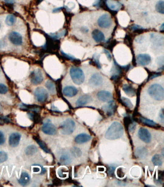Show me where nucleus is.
<instances>
[{
    "label": "nucleus",
    "instance_id": "nucleus-1",
    "mask_svg": "<svg viewBox=\"0 0 164 187\" xmlns=\"http://www.w3.org/2000/svg\"><path fill=\"white\" fill-rule=\"evenodd\" d=\"M124 128L122 125L118 122H114L106 131L105 138L109 140H115L122 136Z\"/></svg>",
    "mask_w": 164,
    "mask_h": 187
},
{
    "label": "nucleus",
    "instance_id": "nucleus-2",
    "mask_svg": "<svg viewBox=\"0 0 164 187\" xmlns=\"http://www.w3.org/2000/svg\"><path fill=\"white\" fill-rule=\"evenodd\" d=\"M148 93L149 95L155 100H162L164 99V90L159 84H154L149 87Z\"/></svg>",
    "mask_w": 164,
    "mask_h": 187
},
{
    "label": "nucleus",
    "instance_id": "nucleus-3",
    "mask_svg": "<svg viewBox=\"0 0 164 187\" xmlns=\"http://www.w3.org/2000/svg\"><path fill=\"white\" fill-rule=\"evenodd\" d=\"M70 75L72 80L76 84H82L85 80V75L83 71L79 67H72L70 70Z\"/></svg>",
    "mask_w": 164,
    "mask_h": 187
},
{
    "label": "nucleus",
    "instance_id": "nucleus-4",
    "mask_svg": "<svg viewBox=\"0 0 164 187\" xmlns=\"http://www.w3.org/2000/svg\"><path fill=\"white\" fill-rule=\"evenodd\" d=\"M60 132L63 135H70L76 128L75 123L72 119H66L60 126Z\"/></svg>",
    "mask_w": 164,
    "mask_h": 187
},
{
    "label": "nucleus",
    "instance_id": "nucleus-5",
    "mask_svg": "<svg viewBox=\"0 0 164 187\" xmlns=\"http://www.w3.org/2000/svg\"><path fill=\"white\" fill-rule=\"evenodd\" d=\"M139 117L137 116L133 117V120L134 122H136L138 123H141L143 125L148 126L150 127L156 128V129H159L161 127V125H159L158 124H156L154 121L150 120V119H147L146 118L142 117V115L139 116Z\"/></svg>",
    "mask_w": 164,
    "mask_h": 187
},
{
    "label": "nucleus",
    "instance_id": "nucleus-6",
    "mask_svg": "<svg viewBox=\"0 0 164 187\" xmlns=\"http://www.w3.org/2000/svg\"><path fill=\"white\" fill-rule=\"evenodd\" d=\"M117 106L116 103L113 100H110L108 104L103 105L102 110L107 117H111L114 114L117 110Z\"/></svg>",
    "mask_w": 164,
    "mask_h": 187
},
{
    "label": "nucleus",
    "instance_id": "nucleus-7",
    "mask_svg": "<svg viewBox=\"0 0 164 187\" xmlns=\"http://www.w3.org/2000/svg\"><path fill=\"white\" fill-rule=\"evenodd\" d=\"M34 95L37 100L40 103H44L48 98V93L45 89L42 87H38L35 90Z\"/></svg>",
    "mask_w": 164,
    "mask_h": 187
},
{
    "label": "nucleus",
    "instance_id": "nucleus-8",
    "mask_svg": "<svg viewBox=\"0 0 164 187\" xmlns=\"http://www.w3.org/2000/svg\"><path fill=\"white\" fill-rule=\"evenodd\" d=\"M30 79L33 84L35 85L40 84L43 80V76L41 70L36 69L34 70L30 74Z\"/></svg>",
    "mask_w": 164,
    "mask_h": 187
},
{
    "label": "nucleus",
    "instance_id": "nucleus-9",
    "mask_svg": "<svg viewBox=\"0 0 164 187\" xmlns=\"http://www.w3.org/2000/svg\"><path fill=\"white\" fill-rule=\"evenodd\" d=\"M112 19L108 14H104L98 19L97 24L100 27L104 29L108 28L112 25Z\"/></svg>",
    "mask_w": 164,
    "mask_h": 187
},
{
    "label": "nucleus",
    "instance_id": "nucleus-10",
    "mask_svg": "<svg viewBox=\"0 0 164 187\" xmlns=\"http://www.w3.org/2000/svg\"><path fill=\"white\" fill-rule=\"evenodd\" d=\"M138 136L141 141L146 143H149L151 141V135L148 129L141 127L138 131Z\"/></svg>",
    "mask_w": 164,
    "mask_h": 187
},
{
    "label": "nucleus",
    "instance_id": "nucleus-11",
    "mask_svg": "<svg viewBox=\"0 0 164 187\" xmlns=\"http://www.w3.org/2000/svg\"><path fill=\"white\" fill-rule=\"evenodd\" d=\"M42 131L49 135H54L56 133V126L51 123L47 122L44 123L42 127Z\"/></svg>",
    "mask_w": 164,
    "mask_h": 187
},
{
    "label": "nucleus",
    "instance_id": "nucleus-12",
    "mask_svg": "<svg viewBox=\"0 0 164 187\" xmlns=\"http://www.w3.org/2000/svg\"><path fill=\"white\" fill-rule=\"evenodd\" d=\"M8 38L11 43L16 46L21 45L23 42L22 36L19 33L15 31L11 32L8 36Z\"/></svg>",
    "mask_w": 164,
    "mask_h": 187
},
{
    "label": "nucleus",
    "instance_id": "nucleus-13",
    "mask_svg": "<svg viewBox=\"0 0 164 187\" xmlns=\"http://www.w3.org/2000/svg\"><path fill=\"white\" fill-rule=\"evenodd\" d=\"M151 62V57L148 54H139L136 56V62L140 66H146Z\"/></svg>",
    "mask_w": 164,
    "mask_h": 187
},
{
    "label": "nucleus",
    "instance_id": "nucleus-14",
    "mask_svg": "<svg viewBox=\"0 0 164 187\" xmlns=\"http://www.w3.org/2000/svg\"><path fill=\"white\" fill-rule=\"evenodd\" d=\"M97 98L101 102H109L112 99V95L110 92L106 90H101L97 93Z\"/></svg>",
    "mask_w": 164,
    "mask_h": 187
},
{
    "label": "nucleus",
    "instance_id": "nucleus-15",
    "mask_svg": "<svg viewBox=\"0 0 164 187\" xmlns=\"http://www.w3.org/2000/svg\"><path fill=\"white\" fill-rule=\"evenodd\" d=\"M21 136V135L17 132L11 134L9 138V144L10 146L13 148L18 146L20 141Z\"/></svg>",
    "mask_w": 164,
    "mask_h": 187
},
{
    "label": "nucleus",
    "instance_id": "nucleus-16",
    "mask_svg": "<svg viewBox=\"0 0 164 187\" xmlns=\"http://www.w3.org/2000/svg\"><path fill=\"white\" fill-rule=\"evenodd\" d=\"M64 95L68 97H72L75 96L78 93V90L76 87L71 86H66L63 90Z\"/></svg>",
    "mask_w": 164,
    "mask_h": 187
},
{
    "label": "nucleus",
    "instance_id": "nucleus-17",
    "mask_svg": "<svg viewBox=\"0 0 164 187\" xmlns=\"http://www.w3.org/2000/svg\"><path fill=\"white\" fill-rule=\"evenodd\" d=\"M103 80L99 74L96 73L93 75L89 80V83L94 86H99L103 84Z\"/></svg>",
    "mask_w": 164,
    "mask_h": 187
},
{
    "label": "nucleus",
    "instance_id": "nucleus-18",
    "mask_svg": "<svg viewBox=\"0 0 164 187\" xmlns=\"http://www.w3.org/2000/svg\"><path fill=\"white\" fill-rule=\"evenodd\" d=\"M148 154V150L143 147H139L136 149L134 152L135 157L140 159L145 158Z\"/></svg>",
    "mask_w": 164,
    "mask_h": 187
},
{
    "label": "nucleus",
    "instance_id": "nucleus-19",
    "mask_svg": "<svg viewBox=\"0 0 164 187\" xmlns=\"http://www.w3.org/2000/svg\"><path fill=\"white\" fill-rule=\"evenodd\" d=\"M91 139V137L90 135L85 134V133H81V134H79L75 138V141L77 144H81L88 142L90 141Z\"/></svg>",
    "mask_w": 164,
    "mask_h": 187
},
{
    "label": "nucleus",
    "instance_id": "nucleus-20",
    "mask_svg": "<svg viewBox=\"0 0 164 187\" xmlns=\"http://www.w3.org/2000/svg\"><path fill=\"white\" fill-rule=\"evenodd\" d=\"M92 37L96 42L100 43L104 42L105 36L102 31L98 29H95L92 32Z\"/></svg>",
    "mask_w": 164,
    "mask_h": 187
},
{
    "label": "nucleus",
    "instance_id": "nucleus-21",
    "mask_svg": "<svg viewBox=\"0 0 164 187\" xmlns=\"http://www.w3.org/2000/svg\"><path fill=\"white\" fill-rule=\"evenodd\" d=\"M122 90L125 92V93L129 97H134L136 94V90L131 85H123L122 86Z\"/></svg>",
    "mask_w": 164,
    "mask_h": 187
},
{
    "label": "nucleus",
    "instance_id": "nucleus-22",
    "mask_svg": "<svg viewBox=\"0 0 164 187\" xmlns=\"http://www.w3.org/2000/svg\"><path fill=\"white\" fill-rule=\"evenodd\" d=\"M91 100V98L90 96L88 95H84L80 97L77 100L76 104L77 106L79 107H82L83 105H85L88 103H90Z\"/></svg>",
    "mask_w": 164,
    "mask_h": 187
},
{
    "label": "nucleus",
    "instance_id": "nucleus-23",
    "mask_svg": "<svg viewBox=\"0 0 164 187\" xmlns=\"http://www.w3.org/2000/svg\"><path fill=\"white\" fill-rule=\"evenodd\" d=\"M34 140L36 141L37 143L39 145L40 147V148L43 150L44 152L46 153H49V154H51V152L50 151V149L48 148L46 144L40 139L39 137L38 136H34L33 137Z\"/></svg>",
    "mask_w": 164,
    "mask_h": 187
},
{
    "label": "nucleus",
    "instance_id": "nucleus-24",
    "mask_svg": "<svg viewBox=\"0 0 164 187\" xmlns=\"http://www.w3.org/2000/svg\"><path fill=\"white\" fill-rule=\"evenodd\" d=\"M28 116L29 119L35 124H39L42 121V118L39 113L29 111L28 112Z\"/></svg>",
    "mask_w": 164,
    "mask_h": 187
},
{
    "label": "nucleus",
    "instance_id": "nucleus-25",
    "mask_svg": "<svg viewBox=\"0 0 164 187\" xmlns=\"http://www.w3.org/2000/svg\"><path fill=\"white\" fill-rule=\"evenodd\" d=\"M30 179L29 175L26 172H22L20 179L18 180V182L20 185L25 186L29 183Z\"/></svg>",
    "mask_w": 164,
    "mask_h": 187
},
{
    "label": "nucleus",
    "instance_id": "nucleus-26",
    "mask_svg": "<svg viewBox=\"0 0 164 187\" xmlns=\"http://www.w3.org/2000/svg\"><path fill=\"white\" fill-rule=\"evenodd\" d=\"M71 162V157L67 153H64L60 157V163L63 165H68Z\"/></svg>",
    "mask_w": 164,
    "mask_h": 187
},
{
    "label": "nucleus",
    "instance_id": "nucleus-27",
    "mask_svg": "<svg viewBox=\"0 0 164 187\" xmlns=\"http://www.w3.org/2000/svg\"><path fill=\"white\" fill-rule=\"evenodd\" d=\"M106 3L108 8L112 10H118L121 6V4L118 2H114L109 0H107Z\"/></svg>",
    "mask_w": 164,
    "mask_h": 187
},
{
    "label": "nucleus",
    "instance_id": "nucleus-28",
    "mask_svg": "<svg viewBox=\"0 0 164 187\" xmlns=\"http://www.w3.org/2000/svg\"><path fill=\"white\" fill-rule=\"evenodd\" d=\"M119 102L121 104H122L123 106H125V107H127L129 109L133 107V104L131 100L126 97H122L120 99Z\"/></svg>",
    "mask_w": 164,
    "mask_h": 187
},
{
    "label": "nucleus",
    "instance_id": "nucleus-29",
    "mask_svg": "<svg viewBox=\"0 0 164 187\" xmlns=\"http://www.w3.org/2000/svg\"><path fill=\"white\" fill-rule=\"evenodd\" d=\"M118 165L116 164H111L106 168V173L108 177L113 178L114 177V171Z\"/></svg>",
    "mask_w": 164,
    "mask_h": 187
},
{
    "label": "nucleus",
    "instance_id": "nucleus-30",
    "mask_svg": "<svg viewBox=\"0 0 164 187\" xmlns=\"http://www.w3.org/2000/svg\"><path fill=\"white\" fill-rule=\"evenodd\" d=\"M152 161L155 166H161L163 164L162 156L158 154L155 155L152 157Z\"/></svg>",
    "mask_w": 164,
    "mask_h": 187
},
{
    "label": "nucleus",
    "instance_id": "nucleus-31",
    "mask_svg": "<svg viewBox=\"0 0 164 187\" xmlns=\"http://www.w3.org/2000/svg\"><path fill=\"white\" fill-rule=\"evenodd\" d=\"M38 149L37 147L34 145L29 146L25 149V154L27 155H33L37 153Z\"/></svg>",
    "mask_w": 164,
    "mask_h": 187
},
{
    "label": "nucleus",
    "instance_id": "nucleus-32",
    "mask_svg": "<svg viewBox=\"0 0 164 187\" xmlns=\"http://www.w3.org/2000/svg\"><path fill=\"white\" fill-rule=\"evenodd\" d=\"M124 124L125 126V129L126 131L127 132V133H129L128 131V127L131 124H132V123L134 122L133 119H132L131 117H129L128 115L126 116L124 118Z\"/></svg>",
    "mask_w": 164,
    "mask_h": 187
},
{
    "label": "nucleus",
    "instance_id": "nucleus-33",
    "mask_svg": "<svg viewBox=\"0 0 164 187\" xmlns=\"http://www.w3.org/2000/svg\"><path fill=\"white\" fill-rule=\"evenodd\" d=\"M45 87L52 94L56 93V88L55 85L53 81L49 80L45 83Z\"/></svg>",
    "mask_w": 164,
    "mask_h": 187
},
{
    "label": "nucleus",
    "instance_id": "nucleus-34",
    "mask_svg": "<svg viewBox=\"0 0 164 187\" xmlns=\"http://www.w3.org/2000/svg\"><path fill=\"white\" fill-rule=\"evenodd\" d=\"M16 18L13 15H9L6 17L5 19V23L9 26H11L15 23L16 21Z\"/></svg>",
    "mask_w": 164,
    "mask_h": 187
},
{
    "label": "nucleus",
    "instance_id": "nucleus-35",
    "mask_svg": "<svg viewBox=\"0 0 164 187\" xmlns=\"http://www.w3.org/2000/svg\"><path fill=\"white\" fill-rule=\"evenodd\" d=\"M155 9L158 13L164 14V2L163 1H159L155 5Z\"/></svg>",
    "mask_w": 164,
    "mask_h": 187
},
{
    "label": "nucleus",
    "instance_id": "nucleus-36",
    "mask_svg": "<svg viewBox=\"0 0 164 187\" xmlns=\"http://www.w3.org/2000/svg\"><path fill=\"white\" fill-rule=\"evenodd\" d=\"M71 152L73 156L75 157H80L82 155V151L80 149L76 147H74L71 149Z\"/></svg>",
    "mask_w": 164,
    "mask_h": 187
},
{
    "label": "nucleus",
    "instance_id": "nucleus-37",
    "mask_svg": "<svg viewBox=\"0 0 164 187\" xmlns=\"http://www.w3.org/2000/svg\"><path fill=\"white\" fill-rule=\"evenodd\" d=\"M8 159V155L6 152L4 151H0V164L5 162Z\"/></svg>",
    "mask_w": 164,
    "mask_h": 187
},
{
    "label": "nucleus",
    "instance_id": "nucleus-38",
    "mask_svg": "<svg viewBox=\"0 0 164 187\" xmlns=\"http://www.w3.org/2000/svg\"><path fill=\"white\" fill-rule=\"evenodd\" d=\"M62 180L59 179L57 177L53 178V186H57V187L61 186L62 185Z\"/></svg>",
    "mask_w": 164,
    "mask_h": 187
},
{
    "label": "nucleus",
    "instance_id": "nucleus-39",
    "mask_svg": "<svg viewBox=\"0 0 164 187\" xmlns=\"http://www.w3.org/2000/svg\"><path fill=\"white\" fill-rule=\"evenodd\" d=\"M67 172V171L66 170V169L64 168H61L58 170V175H59V177H60V178H66L67 176V175L65 174V173Z\"/></svg>",
    "mask_w": 164,
    "mask_h": 187
},
{
    "label": "nucleus",
    "instance_id": "nucleus-40",
    "mask_svg": "<svg viewBox=\"0 0 164 187\" xmlns=\"http://www.w3.org/2000/svg\"><path fill=\"white\" fill-rule=\"evenodd\" d=\"M8 90V89L6 86L3 84L2 83H0V94H4L6 93Z\"/></svg>",
    "mask_w": 164,
    "mask_h": 187
},
{
    "label": "nucleus",
    "instance_id": "nucleus-41",
    "mask_svg": "<svg viewBox=\"0 0 164 187\" xmlns=\"http://www.w3.org/2000/svg\"><path fill=\"white\" fill-rule=\"evenodd\" d=\"M117 174L119 178H123L125 177V174L122 168H119L117 169Z\"/></svg>",
    "mask_w": 164,
    "mask_h": 187
},
{
    "label": "nucleus",
    "instance_id": "nucleus-42",
    "mask_svg": "<svg viewBox=\"0 0 164 187\" xmlns=\"http://www.w3.org/2000/svg\"><path fill=\"white\" fill-rule=\"evenodd\" d=\"M65 34H66V31L63 30V31H61V32L59 33L57 35H53V36H51L54 39H59L63 37L65 35Z\"/></svg>",
    "mask_w": 164,
    "mask_h": 187
},
{
    "label": "nucleus",
    "instance_id": "nucleus-43",
    "mask_svg": "<svg viewBox=\"0 0 164 187\" xmlns=\"http://www.w3.org/2000/svg\"><path fill=\"white\" fill-rule=\"evenodd\" d=\"M5 141V135L1 131H0V145L4 144Z\"/></svg>",
    "mask_w": 164,
    "mask_h": 187
},
{
    "label": "nucleus",
    "instance_id": "nucleus-44",
    "mask_svg": "<svg viewBox=\"0 0 164 187\" xmlns=\"http://www.w3.org/2000/svg\"><path fill=\"white\" fill-rule=\"evenodd\" d=\"M157 64L159 66H160L161 67H163L164 66V57L163 56L159 57L157 58Z\"/></svg>",
    "mask_w": 164,
    "mask_h": 187
},
{
    "label": "nucleus",
    "instance_id": "nucleus-45",
    "mask_svg": "<svg viewBox=\"0 0 164 187\" xmlns=\"http://www.w3.org/2000/svg\"><path fill=\"white\" fill-rule=\"evenodd\" d=\"M98 142V139L97 138H94L92 141L91 142V148H94L96 147V145L97 144V143Z\"/></svg>",
    "mask_w": 164,
    "mask_h": 187
},
{
    "label": "nucleus",
    "instance_id": "nucleus-46",
    "mask_svg": "<svg viewBox=\"0 0 164 187\" xmlns=\"http://www.w3.org/2000/svg\"><path fill=\"white\" fill-rule=\"evenodd\" d=\"M34 165H37L38 166H39L41 168V172L40 175L44 174L46 172L47 169L46 168H43V165H39V164H34Z\"/></svg>",
    "mask_w": 164,
    "mask_h": 187
},
{
    "label": "nucleus",
    "instance_id": "nucleus-47",
    "mask_svg": "<svg viewBox=\"0 0 164 187\" xmlns=\"http://www.w3.org/2000/svg\"><path fill=\"white\" fill-rule=\"evenodd\" d=\"M50 176L53 178L56 177V170L54 169V168H50Z\"/></svg>",
    "mask_w": 164,
    "mask_h": 187
},
{
    "label": "nucleus",
    "instance_id": "nucleus-48",
    "mask_svg": "<svg viewBox=\"0 0 164 187\" xmlns=\"http://www.w3.org/2000/svg\"><path fill=\"white\" fill-rule=\"evenodd\" d=\"M159 117L160 118L161 121L162 122V123L164 124V109H162V110H161L159 114Z\"/></svg>",
    "mask_w": 164,
    "mask_h": 187
},
{
    "label": "nucleus",
    "instance_id": "nucleus-49",
    "mask_svg": "<svg viewBox=\"0 0 164 187\" xmlns=\"http://www.w3.org/2000/svg\"><path fill=\"white\" fill-rule=\"evenodd\" d=\"M104 52L105 54H106V56L108 57V59L109 61H111L112 57H111V54H110V53L108 51L106 50H104Z\"/></svg>",
    "mask_w": 164,
    "mask_h": 187
},
{
    "label": "nucleus",
    "instance_id": "nucleus-50",
    "mask_svg": "<svg viewBox=\"0 0 164 187\" xmlns=\"http://www.w3.org/2000/svg\"><path fill=\"white\" fill-rule=\"evenodd\" d=\"M94 60L95 62L96 63L97 67H98V68H101V65L100 64L99 62L98 59L97 57H95V58H94Z\"/></svg>",
    "mask_w": 164,
    "mask_h": 187
},
{
    "label": "nucleus",
    "instance_id": "nucleus-51",
    "mask_svg": "<svg viewBox=\"0 0 164 187\" xmlns=\"http://www.w3.org/2000/svg\"><path fill=\"white\" fill-rule=\"evenodd\" d=\"M62 53L64 56H66L68 58V59H71V60H73L74 59V57L73 56H70V55H67V54H66V53H64L63 52H61Z\"/></svg>",
    "mask_w": 164,
    "mask_h": 187
},
{
    "label": "nucleus",
    "instance_id": "nucleus-52",
    "mask_svg": "<svg viewBox=\"0 0 164 187\" xmlns=\"http://www.w3.org/2000/svg\"><path fill=\"white\" fill-rule=\"evenodd\" d=\"M5 2L7 4H14L15 1V0H5Z\"/></svg>",
    "mask_w": 164,
    "mask_h": 187
},
{
    "label": "nucleus",
    "instance_id": "nucleus-53",
    "mask_svg": "<svg viewBox=\"0 0 164 187\" xmlns=\"http://www.w3.org/2000/svg\"><path fill=\"white\" fill-rule=\"evenodd\" d=\"M81 30L82 32L86 33L88 32V31H89V29H88V28L83 27V28H81Z\"/></svg>",
    "mask_w": 164,
    "mask_h": 187
},
{
    "label": "nucleus",
    "instance_id": "nucleus-54",
    "mask_svg": "<svg viewBox=\"0 0 164 187\" xmlns=\"http://www.w3.org/2000/svg\"><path fill=\"white\" fill-rule=\"evenodd\" d=\"M36 166V167H35V168H33V172H34V173H38V172H39V171H40V169H39V168H38V167H37V166Z\"/></svg>",
    "mask_w": 164,
    "mask_h": 187
},
{
    "label": "nucleus",
    "instance_id": "nucleus-55",
    "mask_svg": "<svg viewBox=\"0 0 164 187\" xmlns=\"http://www.w3.org/2000/svg\"><path fill=\"white\" fill-rule=\"evenodd\" d=\"M132 29H133V30H136V29H141V27L139 25H135L133 26V27H132Z\"/></svg>",
    "mask_w": 164,
    "mask_h": 187
},
{
    "label": "nucleus",
    "instance_id": "nucleus-56",
    "mask_svg": "<svg viewBox=\"0 0 164 187\" xmlns=\"http://www.w3.org/2000/svg\"><path fill=\"white\" fill-rule=\"evenodd\" d=\"M63 100H64V101H65L66 103H67V105H68V106H69V107H70V108H72V106L71 105H70V103H69V102H68V101H67V100L66 99L64 98H63Z\"/></svg>",
    "mask_w": 164,
    "mask_h": 187
},
{
    "label": "nucleus",
    "instance_id": "nucleus-57",
    "mask_svg": "<svg viewBox=\"0 0 164 187\" xmlns=\"http://www.w3.org/2000/svg\"><path fill=\"white\" fill-rule=\"evenodd\" d=\"M62 8H56V9H53V13H56V12H58L59 11L61 10Z\"/></svg>",
    "mask_w": 164,
    "mask_h": 187
},
{
    "label": "nucleus",
    "instance_id": "nucleus-58",
    "mask_svg": "<svg viewBox=\"0 0 164 187\" xmlns=\"http://www.w3.org/2000/svg\"><path fill=\"white\" fill-rule=\"evenodd\" d=\"M98 171H100V172H103V171H104V168H101V167H99V168H98Z\"/></svg>",
    "mask_w": 164,
    "mask_h": 187
},
{
    "label": "nucleus",
    "instance_id": "nucleus-59",
    "mask_svg": "<svg viewBox=\"0 0 164 187\" xmlns=\"http://www.w3.org/2000/svg\"><path fill=\"white\" fill-rule=\"evenodd\" d=\"M164 23H163L162 24V25L161 26L160 28V29L161 30H162V31H163V30H164Z\"/></svg>",
    "mask_w": 164,
    "mask_h": 187
},
{
    "label": "nucleus",
    "instance_id": "nucleus-60",
    "mask_svg": "<svg viewBox=\"0 0 164 187\" xmlns=\"http://www.w3.org/2000/svg\"><path fill=\"white\" fill-rule=\"evenodd\" d=\"M1 42H0V48H1Z\"/></svg>",
    "mask_w": 164,
    "mask_h": 187
},
{
    "label": "nucleus",
    "instance_id": "nucleus-61",
    "mask_svg": "<svg viewBox=\"0 0 164 187\" xmlns=\"http://www.w3.org/2000/svg\"><path fill=\"white\" fill-rule=\"evenodd\" d=\"M42 0H39V1H42Z\"/></svg>",
    "mask_w": 164,
    "mask_h": 187
},
{
    "label": "nucleus",
    "instance_id": "nucleus-62",
    "mask_svg": "<svg viewBox=\"0 0 164 187\" xmlns=\"http://www.w3.org/2000/svg\"><path fill=\"white\" fill-rule=\"evenodd\" d=\"M1 24H0V28H1Z\"/></svg>",
    "mask_w": 164,
    "mask_h": 187
},
{
    "label": "nucleus",
    "instance_id": "nucleus-63",
    "mask_svg": "<svg viewBox=\"0 0 164 187\" xmlns=\"http://www.w3.org/2000/svg\"><path fill=\"white\" fill-rule=\"evenodd\" d=\"M114 1H118V0H114Z\"/></svg>",
    "mask_w": 164,
    "mask_h": 187
},
{
    "label": "nucleus",
    "instance_id": "nucleus-64",
    "mask_svg": "<svg viewBox=\"0 0 164 187\" xmlns=\"http://www.w3.org/2000/svg\"><path fill=\"white\" fill-rule=\"evenodd\" d=\"M146 1H149V0H146Z\"/></svg>",
    "mask_w": 164,
    "mask_h": 187
}]
</instances>
